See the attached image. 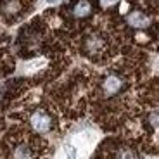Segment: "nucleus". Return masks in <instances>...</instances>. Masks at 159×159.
Masks as SVG:
<instances>
[{
    "mask_svg": "<svg viewBox=\"0 0 159 159\" xmlns=\"http://www.w3.org/2000/svg\"><path fill=\"white\" fill-rule=\"evenodd\" d=\"M83 50H85V54L90 56V57L100 56V54L106 50V40H104V36L99 35V33L88 35L83 42Z\"/></svg>",
    "mask_w": 159,
    "mask_h": 159,
    "instance_id": "1",
    "label": "nucleus"
},
{
    "mask_svg": "<svg viewBox=\"0 0 159 159\" xmlns=\"http://www.w3.org/2000/svg\"><path fill=\"white\" fill-rule=\"evenodd\" d=\"M30 123H31L33 130L40 131V133H47V131L52 130V125H54V121H52V116L48 114L47 111H43V109H38V111H35L31 114V118H30Z\"/></svg>",
    "mask_w": 159,
    "mask_h": 159,
    "instance_id": "2",
    "label": "nucleus"
},
{
    "mask_svg": "<svg viewBox=\"0 0 159 159\" xmlns=\"http://www.w3.org/2000/svg\"><path fill=\"white\" fill-rule=\"evenodd\" d=\"M93 12V4L90 0H76L71 5V14L76 19H85Z\"/></svg>",
    "mask_w": 159,
    "mask_h": 159,
    "instance_id": "3",
    "label": "nucleus"
},
{
    "mask_svg": "<svg viewBox=\"0 0 159 159\" xmlns=\"http://www.w3.org/2000/svg\"><path fill=\"white\" fill-rule=\"evenodd\" d=\"M123 88V80L118 75H109L102 81V92L106 95H116L119 90Z\"/></svg>",
    "mask_w": 159,
    "mask_h": 159,
    "instance_id": "4",
    "label": "nucleus"
},
{
    "mask_svg": "<svg viewBox=\"0 0 159 159\" xmlns=\"http://www.w3.org/2000/svg\"><path fill=\"white\" fill-rule=\"evenodd\" d=\"M126 21H128V24H130L131 28H137V30H143V28H147L149 24H151V19L140 11H135V12H131V14H128Z\"/></svg>",
    "mask_w": 159,
    "mask_h": 159,
    "instance_id": "5",
    "label": "nucleus"
},
{
    "mask_svg": "<svg viewBox=\"0 0 159 159\" xmlns=\"http://www.w3.org/2000/svg\"><path fill=\"white\" fill-rule=\"evenodd\" d=\"M14 157L16 159H31L33 154H31V149L28 145H19L14 152Z\"/></svg>",
    "mask_w": 159,
    "mask_h": 159,
    "instance_id": "6",
    "label": "nucleus"
},
{
    "mask_svg": "<svg viewBox=\"0 0 159 159\" xmlns=\"http://www.w3.org/2000/svg\"><path fill=\"white\" fill-rule=\"evenodd\" d=\"M119 159H137V156L131 151H121L119 152Z\"/></svg>",
    "mask_w": 159,
    "mask_h": 159,
    "instance_id": "7",
    "label": "nucleus"
},
{
    "mask_svg": "<svg viewBox=\"0 0 159 159\" xmlns=\"http://www.w3.org/2000/svg\"><path fill=\"white\" fill-rule=\"evenodd\" d=\"M66 159H78V154H76V149H75V147H68Z\"/></svg>",
    "mask_w": 159,
    "mask_h": 159,
    "instance_id": "8",
    "label": "nucleus"
},
{
    "mask_svg": "<svg viewBox=\"0 0 159 159\" xmlns=\"http://www.w3.org/2000/svg\"><path fill=\"white\" fill-rule=\"evenodd\" d=\"M48 4H57V2H59V0H47Z\"/></svg>",
    "mask_w": 159,
    "mask_h": 159,
    "instance_id": "9",
    "label": "nucleus"
}]
</instances>
